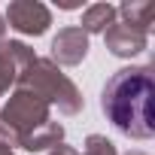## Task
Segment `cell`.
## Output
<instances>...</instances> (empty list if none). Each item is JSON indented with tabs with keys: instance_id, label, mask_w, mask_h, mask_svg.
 I'll return each mask as SVG.
<instances>
[{
	"instance_id": "6da1fadb",
	"label": "cell",
	"mask_w": 155,
	"mask_h": 155,
	"mask_svg": "<svg viewBox=\"0 0 155 155\" xmlns=\"http://www.w3.org/2000/svg\"><path fill=\"white\" fill-rule=\"evenodd\" d=\"M113 125L134 137H152V79L146 70H122L104 91Z\"/></svg>"
}]
</instances>
